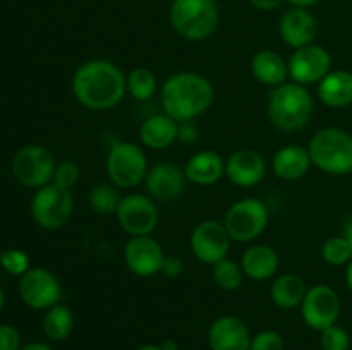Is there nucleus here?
Segmentation results:
<instances>
[{"instance_id": "obj_1", "label": "nucleus", "mask_w": 352, "mask_h": 350, "mask_svg": "<svg viewBox=\"0 0 352 350\" xmlns=\"http://www.w3.org/2000/svg\"><path fill=\"white\" fill-rule=\"evenodd\" d=\"M71 89L81 106L105 112L116 108L126 96V74L107 58H91L76 69Z\"/></svg>"}, {"instance_id": "obj_2", "label": "nucleus", "mask_w": 352, "mask_h": 350, "mask_svg": "<svg viewBox=\"0 0 352 350\" xmlns=\"http://www.w3.org/2000/svg\"><path fill=\"white\" fill-rule=\"evenodd\" d=\"M215 102L212 81L198 72H175L165 79L160 89L164 113L177 122L195 120L208 112Z\"/></svg>"}, {"instance_id": "obj_3", "label": "nucleus", "mask_w": 352, "mask_h": 350, "mask_svg": "<svg viewBox=\"0 0 352 350\" xmlns=\"http://www.w3.org/2000/svg\"><path fill=\"white\" fill-rule=\"evenodd\" d=\"M315 112V102L308 86L287 81L268 95L267 117L272 126L284 132L305 129Z\"/></svg>"}, {"instance_id": "obj_4", "label": "nucleus", "mask_w": 352, "mask_h": 350, "mask_svg": "<svg viewBox=\"0 0 352 350\" xmlns=\"http://www.w3.org/2000/svg\"><path fill=\"white\" fill-rule=\"evenodd\" d=\"M311 163L329 175L352 172V136L339 127H323L309 139Z\"/></svg>"}, {"instance_id": "obj_5", "label": "nucleus", "mask_w": 352, "mask_h": 350, "mask_svg": "<svg viewBox=\"0 0 352 350\" xmlns=\"http://www.w3.org/2000/svg\"><path fill=\"white\" fill-rule=\"evenodd\" d=\"M168 19L179 36L203 41L219 27L220 10L215 0H172Z\"/></svg>"}, {"instance_id": "obj_6", "label": "nucleus", "mask_w": 352, "mask_h": 350, "mask_svg": "<svg viewBox=\"0 0 352 350\" xmlns=\"http://www.w3.org/2000/svg\"><path fill=\"white\" fill-rule=\"evenodd\" d=\"M107 174L119 189H133L144 182L150 165L143 148L131 141H116L107 154Z\"/></svg>"}, {"instance_id": "obj_7", "label": "nucleus", "mask_w": 352, "mask_h": 350, "mask_svg": "<svg viewBox=\"0 0 352 350\" xmlns=\"http://www.w3.org/2000/svg\"><path fill=\"white\" fill-rule=\"evenodd\" d=\"M270 213L263 201L243 198L234 202L223 216V226L234 242H253L267 230Z\"/></svg>"}, {"instance_id": "obj_8", "label": "nucleus", "mask_w": 352, "mask_h": 350, "mask_svg": "<svg viewBox=\"0 0 352 350\" xmlns=\"http://www.w3.org/2000/svg\"><path fill=\"white\" fill-rule=\"evenodd\" d=\"M30 209L36 225L45 230H57L71 220L74 211V198L69 189L58 187L57 184L50 182L36 189Z\"/></svg>"}, {"instance_id": "obj_9", "label": "nucleus", "mask_w": 352, "mask_h": 350, "mask_svg": "<svg viewBox=\"0 0 352 350\" xmlns=\"http://www.w3.org/2000/svg\"><path fill=\"white\" fill-rule=\"evenodd\" d=\"M57 163L50 151L41 144L23 146L12 158V174L19 184L40 189L50 184Z\"/></svg>"}, {"instance_id": "obj_10", "label": "nucleus", "mask_w": 352, "mask_h": 350, "mask_svg": "<svg viewBox=\"0 0 352 350\" xmlns=\"http://www.w3.org/2000/svg\"><path fill=\"white\" fill-rule=\"evenodd\" d=\"M120 229L131 237L151 235L160 222L158 206L148 194H127L116 213Z\"/></svg>"}, {"instance_id": "obj_11", "label": "nucleus", "mask_w": 352, "mask_h": 350, "mask_svg": "<svg viewBox=\"0 0 352 350\" xmlns=\"http://www.w3.org/2000/svg\"><path fill=\"white\" fill-rule=\"evenodd\" d=\"M19 295L28 307L47 311L62 299V285L47 268H30L19 278Z\"/></svg>"}, {"instance_id": "obj_12", "label": "nucleus", "mask_w": 352, "mask_h": 350, "mask_svg": "<svg viewBox=\"0 0 352 350\" xmlns=\"http://www.w3.org/2000/svg\"><path fill=\"white\" fill-rule=\"evenodd\" d=\"M340 297L329 285H313L308 288L306 297L301 304V314L306 326L315 331H323L330 326L337 325L340 316Z\"/></svg>"}, {"instance_id": "obj_13", "label": "nucleus", "mask_w": 352, "mask_h": 350, "mask_svg": "<svg viewBox=\"0 0 352 350\" xmlns=\"http://www.w3.org/2000/svg\"><path fill=\"white\" fill-rule=\"evenodd\" d=\"M230 244H232V239L229 232L223 223L217 220H205L198 223L191 232V240H189L191 253L195 254L196 259L210 266L229 256Z\"/></svg>"}, {"instance_id": "obj_14", "label": "nucleus", "mask_w": 352, "mask_h": 350, "mask_svg": "<svg viewBox=\"0 0 352 350\" xmlns=\"http://www.w3.org/2000/svg\"><path fill=\"white\" fill-rule=\"evenodd\" d=\"M289 79L298 84H318L332 71L330 51L322 45H308L292 51L287 60Z\"/></svg>"}, {"instance_id": "obj_15", "label": "nucleus", "mask_w": 352, "mask_h": 350, "mask_svg": "<svg viewBox=\"0 0 352 350\" xmlns=\"http://www.w3.org/2000/svg\"><path fill=\"white\" fill-rule=\"evenodd\" d=\"M167 254L155 237H131L124 246V263L127 270L141 278H150L160 273Z\"/></svg>"}, {"instance_id": "obj_16", "label": "nucleus", "mask_w": 352, "mask_h": 350, "mask_svg": "<svg viewBox=\"0 0 352 350\" xmlns=\"http://www.w3.org/2000/svg\"><path fill=\"white\" fill-rule=\"evenodd\" d=\"M186 182L188 178H186L184 167H179L170 160L151 165L144 178L148 196L158 202H170L177 199L184 192Z\"/></svg>"}, {"instance_id": "obj_17", "label": "nucleus", "mask_w": 352, "mask_h": 350, "mask_svg": "<svg viewBox=\"0 0 352 350\" xmlns=\"http://www.w3.org/2000/svg\"><path fill=\"white\" fill-rule=\"evenodd\" d=\"M267 175V161L256 150L243 148L226 160V177L237 187H254Z\"/></svg>"}, {"instance_id": "obj_18", "label": "nucleus", "mask_w": 352, "mask_h": 350, "mask_svg": "<svg viewBox=\"0 0 352 350\" xmlns=\"http://www.w3.org/2000/svg\"><path fill=\"white\" fill-rule=\"evenodd\" d=\"M278 34L287 47L298 50L315 41L318 34V23L308 9L291 7L278 21Z\"/></svg>"}, {"instance_id": "obj_19", "label": "nucleus", "mask_w": 352, "mask_h": 350, "mask_svg": "<svg viewBox=\"0 0 352 350\" xmlns=\"http://www.w3.org/2000/svg\"><path fill=\"white\" fill-rule=\"evenodd\" d=\"M251 338L246 323L232 314L219 316L208 329L212 350H251Z\"/></svg>"}, {"instance_id": "obj_20", "label": "nucleus", "mask_w": 352, "mask_h": 350, "mask_svg": "<svg viewBox=\"0 0 352 350\" xmlns=\"http://www.w3.org/2000/svg\"><path fill=\"white\" fill-rule=\"evenodd\" d=\"M311 165L308 148L299 146V144H285V146L278 148L272 158L274 174L285 182L302 178L309 172Z\"/></svg>"}, {"instance_id": "obj_21", "label": "nucleus", "mask_w": 352, "mask_h": 350, "mask_svg": "<svg viewBox=\"0 0 352 350\" xmlns=\"http://www.w3.org/2000/svg\"><path fill=\"white\" fill-rule=\"evenodd\" d=\"M239 264L244 271V277L256 281H265L277 275L280 257L274 247L267 246V244H253L244 250Z\"/></svg>"}, {"instance_id": "obj_22", "label": "nucleus", "mask_w": 352, "mask_h": 350, "mask_svg": "<svg viewBox=\"0 0 352 350\" xmlns=\"http://www.w3.org/2000/svg\"><path fill=\"white\" fill-rule=\"evenodd\" d=\"M184 174L191 184L213 185L226 177V160L217 151H198L186 161Z\"/></svg>"}, {"instance_id": "obj_23", "label": "nucleus", "mask_w": 352, "mask_h": 350, "mask_svg": "<svg viewBox=\"0 0 352 350\" xmlns=\"http://www.w3.org/2000/svg\"><path fill=\"white\" fill-rule=\"evenodd\" d=\"M179 122L167 113H153L146 117L140 127V139L144 148L153 151L167 150L177 141Z\"/></svg>"}, {"instance_id": "obj_24", "label": "nucleus", "mask_w": 352, "mask_h": 350, "mask_svg": "<svg viewBox=\"0 0 352 350\" xmlns=\"http://www.w3.org/2000/svg\"><path fill=\"white\" fill-rule=\"evenodd\" d=\"M316 95L320 102L330 108H346L352 105V72L344 69L330 71L316 84Z\"/></svg>"}, {"instance_id": "obj_25", "label": "nucleus", "mask_w": 352, "mask_h": 350, "mask_svg": "<svg viewBox=\"0 0 352 350\" xmlns=\"http://www.w3.org/2000/svg\"><path fill=\"white\" fill-rule=\"evenodd\" d=\"M251 72L258 82L272 89L284 84L289 79L287 60L274 50H260L251 58Z\"/></svg>"}, {"instance_id": "obj_26", "label": "nucleus", "mask_w": 352, "mask_h": 350, "mask_svg": "<svg viewBox=\"0 0 352 350\" xmlns=\"http://www.w3.org/2000/svg\"><path fill=\"white\" fill-rule=\"evenodd\" d=\"M306 281L296 273L278 275L270 285V301L280 309H296L301 307L306 297Z\"/></svg>"}, {"instance_id": "obj_27", "label": "nucleus", "mask_w": 352, "mask_h": 350, "mask_svg": "<svg viewBox=\"0 0 352 350\" xmlns=\"http://www.w3.org/2000/svg\"><path fill=\"white\" fill-rule=\"evenodd\" d=\"M74 314L64 304H55L43 316V331L52 342H64L74 329Z\"/></svg>"}, {"instance_id": "obj_28", "label": "nucleus", "mask_w": 352, "mask_h": 350, "mask_svg": "<svg viewBox=\"0 0 352 350\" xmlns=\"http://www.w3.org/2000/svg\"><path fill=\"white\" fill-rule=\"evenodd\" d=\"M120 201H122V196H120L119 187H116L112 182L110 184L102 182V184L95 185L88 194L89 209L102 216L116 215Z\"/></svg>"}, {"instance_id": "obj_29", "label": "nucleus", "mask_w": 352, "mask_h": 350, "mask_svg": "<svg viewBox=\"0 0 352 350\" xmlns=\"http://www.w3.org/2000/svg\"><path fill=\"white\" fill-rule=\"evenodd\" d=\"M157 75L146 67H136L126 75V89L136 102H148L157 93Z\"/></svg>"}, {"instance_id": "obj_30", "label": "nucleus", "mask_w": 352, "mask_h": 350, "mask_svg": "<svg viewBox=\"0 0 352 350\" xmlns=\"http://www.w3.org/2000/svg\"><path fill=\"white\" fill-rule=\"evenodd\" d=\"M212 277L217 287L222 288V290L226 292H234L243 285L244 271L239 263L226 257V259H222L220 263L213 264Z\"/></svg>"}, {"instance_id": "obj_31", "label": "nucleus", "mask_w": 352, "mask_h": 350, "mask_svg": "<svg viewBox=\"0 0 352 350\" xmlns=\"http://www.w3.org/2000/svg\"><path fill=\"white\" fill-rule=\"evenodd\" d=\"M322 257L325 263L332 266H344L349 264L352 259V247L349 240L344 235L330 237L322 246Z\"/></svg>"}, {"instance_id": "obj_32", "label": "nucleus", "mask_w": 352, "mask_h": 350, "mask_svg": "<svg viewBox=\"0 0 352 350\" xmlns=\"http://www.w3.org/2000/svg\"><path fill=\"white\" fill-rule=\"evenodd\" d=\"M320 345L323 350H349L351 336L342 326L333 325L320 331Z\"/></svg>"}, {"instance_id": "obj_33", "label": "nucleus", "mask_w": 352, "mask_h": 350, "mask_svg": "<svg viewBox=\"0 0 352 350\" xmlns=\"http://www.w3.org/2000/svg\"><path fill=\"white\" fill-rule=\"evenodd\" d=\"M0 266L14 277H23L30 270V256L21 249H9L0 254Z\"/></svg>"}, {"instance_id": "obj_34", "label": "nucleus", "mask_w": 352, "mask_h": 350, "mask_svg": "<svg viewBox=\"0 0 352 350\" xmlns=\"http://www.w3.org/2000/svg\"><path fill=\"white\" fill-rule=\"evenodd\" d=\"M79 177H81V168H79V165L72 160H65L57 163L52 182L57 184L58 187H64L71 191L79 182Z\"/></svg>"}, {"instance_id": "obj_35", "label": "nucleus", "mask_w": 352, "mask_h": 350, "mask_svg": "<svg viewBox=\"0 0 352 350\" xmlns=\"http://www.w3.org/2000/svg\"><path fill=\"white\" fill-rule=\"evenodd\" d=\"M284 336L275 329H263L251 338V350H284Z\"/></svg>"}, {"instance_id": "obj_36", "label": "nucleus", "mask_w": 352, "mask_h": 350, "mask_svg": "<svg viewBox=\"0 0 352 350\" xmlns=\"http://www.w3.org/2000/svg\"><path fill=\"white\" fill-rule=\"evenodd\" d=\"M21 333L12 325H0V350H19Z\"/></svg>"}, {"instance_id": "obj_37", "label": "nucleus", "mask_w": 352, "mask_h": 350, "mask_svg": "<svg viewBox=\"0 0 352 350\" xmlns=\"http://www.w3.org/2000/svg\"><path fill=\"white\" fill-rule=\"evenodd\" d=\"M199 139L198 124L195 120H184L177 126V141L182 144H195Z\"/></svg>"}, {"instance_id": "obj_38", "label": "nucleus", "mask_w": 352, "mask_h": 350, "mask_svg": "<svg viewBox=\"0 0 352 350\" xmlns=\"http://www.w3.org/2000/svg\"><path fill=\"white\" fill-rule=\"evenodd\" d=\"M160 273L167 278L181 277V275L184 273V261H182V257L174 256V254L165 256Z\"/></svg>"}, {"instance_id": "obj_39", "label": "nucleus", "mask_w": 352, "mask_h": 350, "mask_svg": "<svg viewBox=\"0 0 352 350\" xmlns=\"http://www.w3.org/2000/svg\"><path fill=\"white\" fill-rule=\"evenodd\" d=\"M284 0H250L251 5L258 10H263V12H268V10L277 9Z\"/></svg>"}, {"instance_id": "obj_40", "label": "nucleus", "mask_w": 352, "mask_h": 350, "mask_svg": "<svg viewBox=\"0 0 352 350\" xmlns=\"http://www.w3.org/2000/svg\"><path fill=\"white\" fill-rule=\"evenodd\" d=\"M19 350H54V349L43 342H33V343H28V345H23Z\"/></svg>"}, {"instance_id": "obj_41", "label": "nucleus", "mask_w": 352, "mask_h": 350, "mask_svg": "<svg viewBox=\"0 0 352 350\" xmlns=\"http://www.w3.org/2000/svg\"><path fill=\"white\" fill-rule=\"evenodd\" d=\"M291 3V7H302V9H309L315 3H318L320 0H287Z\"/></svg>"}, {"instance_id": "obj_42", "label": "nucleus", "mask_w": 352, "mask_h": 350, "mask_svg": "<svg viewBox=\"0 0 352 350\" xmlns=\"http://www.w3.org/2000/svg\"><path fill=\"white\" fill-rule=\"evenodd\" d=\"M344 237H346L347 240H349L351 247H352V216H349V218L346 220V223H344Z\"/></svg>"}, {"instance_id": "obj_43", "label": "nucleus", "mask_w": 352, "mask_h": 350, "mask_svg": "<svg viewBox=\"0 0 352 350\" xmlns=\"http://www.w3.org/2000/svg\"><path fill=\"white\" fill-rule=\"evenodd\" d=\"M160 347H162V350H179V345H177V342H175V340H164V342L160 343Z\"/></svg>"}, {"instance_id": "obj_44", "label": "nucleus", "mask_w": 352, "mask_h": 350, "mask_svg": "<svg viewBox=\"0 0 352 350\" xmlns=\"http://www.w3.org/2000/svg\"><path fill=\"white\" fill-rule=\"evenodd\" d=\"M346 283H347V287H349V290L352 292V259L346 268Z\"/></svg>"}, {"instance_id": "obj_45", "label": "nucleus", "mask_w": 352, "mask_h": 350, "mask_svg": "<svg viewBox=\"0 0 352 350\" xmlns=\"http://www.w3.org/2000/svg\"><path fill=\"white\" fill-rule=\"evenodd\" d=\"M136 350H162V347L157 345V343H148V345H141Z\"/></svg>"}, {"instance_id": "obj_46", "label": "nucleus", "mask_w": 352, "mask_h": 350, "mask_svg": "<svg viewBox=\"0 0 352 350\" xmlns=\"http://www.w3.org/2000/svg\"><path fill=\"white\" fill-rule=\"evenodd\" d=\"M3 304H6V294H3L2 287H0V311H2Z\"/></svg>"}, {"instance_id": "obj_47", "label": "nucleus", "mask_w": 352, "mask_h": 350, "mask_svg": "<svg viewBox=\"0 0 352 350\" xmlns=\"http://www.w3.org/2000/svg\"><path fill=\"white\" fill-rule=\"evenodd\" d=\"M215 2H217V0H215Z\"/></svg>"}]
</instances>
